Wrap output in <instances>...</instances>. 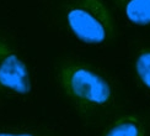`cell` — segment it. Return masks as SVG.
Wrapping results in <instances>:
<instances>
[{"label": "cell", "instance_id": "6da1fadb", "mask_svg": "<svg viewBox=\"0 0 150 136\" xmlns=\"http://www.w3.org/2000/svg\"><path fill=\"white\" fill-rule=\"evenodd\" d=\"M57 79L65 98L85 116H98L115 107L113 83L90 64L67 59L58 67Z\"/></svg>", "mask_w": 150, "mask_h": 136}, {"label": "cell", "instance_id": "277c9868", "mask_svg": "<svg viewBox=\"0 0 150 136\" xmlns=\"http://www.w3.org/2000/svg\"><path fill=\"white\" fill-rule=\"evenodd\" d=\"M101 136H146V122L138 114H124L111 121Z\"/></svg>", "mask_w": 150, "mask_h": 136}, {"label": "cell", "instance_id": "52a82bcc", "mask_svg": "<svg viewBox=\"0 0 150 136\" xmlns=\"http://www.w3.org/2000/svg\"><path fill=\"white\" fill-rule=\"evenodd\" d=\"M0 136H51L38 130H0Z\"/></svg>", "mask_w": 150, "mask_h": 136}, {"label": "cell", "instance_id": "3957f363", "mask_svg": "<svg viewBox=\"0 0 150 136\" xmlns=\"http://www.w3.org/2000/svg\"><path fill=\"white\" fill-rule=\"evenodd\" d=\"M31 90L32 82L26 62L0 35V92L22 97Z\"/></svg>", "mask_w": 150, "mask_h": 136}, {"label": "cell", "instance_id": "7a4b0ae2", "mask_svg": "<svg viewBox=\"0 0 150 136\" xmlns=\"http://www.w3.org/2000/svg\"><path fill=\"white\" fill-rule=\"evenodd\" d=\"M65 22L86 45H103L116 35L115 17L103 0H71L65 9Z\"/></svg>", "mask_w": 150, "mask_h": 136}, {"label": "cell", "instance_id": "8992f818", "mask_svg": "<svg viewBox=\"0 0 150 136\" xmlns=\"http://www.w3.org/2000/svg\"><path fill=\"white\" fill-rule=\"evenodd\" d=\"M133 63L139 83L150 92V46L142 47L137 52Z\"/></svg>", "mask_w": 150, "mask_h": 136}, {"label": "cell", "instance_id": "5b68a950", "mask_svg": "<svg viewBox=\"0 0 150 136\" xmlns=\"http://www.w3.org/2000/svg\"><path fill=\"white\" fill-rule=\"evenodd\" d=\"M128 21L137 26L150 25V0H115Z\"/></svg>", "mask_w": 150, "mask_h": 136}]
</instances>
